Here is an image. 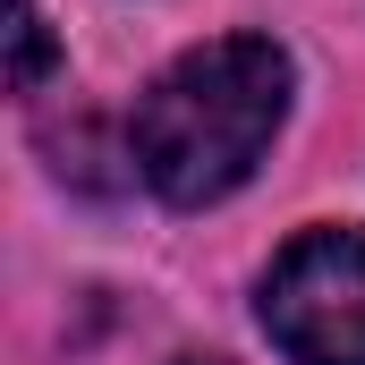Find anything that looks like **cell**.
Returning a JSON list of instances; mask_svg holds the SVG:
<instances>
[{
  "label": "cell",
  "instance_id": "cell-2",
  "mask_svg": "<svg viewBox=\"0 0 365 365\" xmlns=\"http://www.w3.org/2000/svg\"><path fill=\"white\" fill-rule=\"evenodd\" d=\"M264 331L297 365H365V230H306L264 272Z\"/></svg>",
  "mask_w": 365,
  "mask_h": 365
},
{
  "label": "cell",
  "instance_id": "cell-3",
  "mask_svg": "<svg viewBox=\"0 0 365 365\" xmlns=\"http://www.w3.org/2000/svg\"><path fill=\"white\" fill-rule=\"evenodd\" d=\"M43 68H51V26H43L34 0H17V60H9V77L17 86H43Z\"/></svg>",
  "mask_w": 365,
  "mask_h": 365
},
{
  "label": "cell",
  "instance_id": "cell-1",
  "mask_svg": "<svg viewBox=\"0 0 365 365\" xmlns=\"http://www.w3.org/2000/svg\"><path fill=\"white\" fill-rule=\"evenodd\" d=\"M289 51L272 34H221L179 51L145 102H136V170L162 204H221L230 187L255 179V162L272 153L280 119H289Z\"/></svg>",
  "mask_w": 365,
  "mask_h": 365
}]
</instances>
